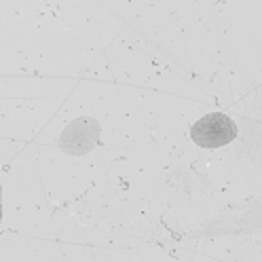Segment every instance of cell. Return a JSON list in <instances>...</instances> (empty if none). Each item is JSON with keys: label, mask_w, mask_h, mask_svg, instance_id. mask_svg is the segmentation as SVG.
<instances>
[{"label": "cell", "mask_w": 262, "mask_h": 262, "mask_svg": "<svg viewBox=\"0 0 262 262\" xmlns=\"http://www.w3.org/2000/svg\"><path fill=\"white\" fill-rule=\"evenodd\" d=\"M190 138L201 148L216 150L237 138V125L231 117H226L222 112H209L192 125Z\"/></svg>", "instance_id": "cell-1"}, {"label": "cell", "mask_w": 262, "mask_h": 262, "mask_svg": "<svg viewBox=\"0 0 262 262\" xmlns=\"http://www.w3.org/2000/svg\"><path fill=\"white\" fill-rule=\"evenodd\" d=\"M100 123L91 117L76 119L68 127L63 129V134L59 138V148L68 155H87L91 152L97 142H100Z\"/></svg>", "instance_id": "cell-2"}]
</instances>
